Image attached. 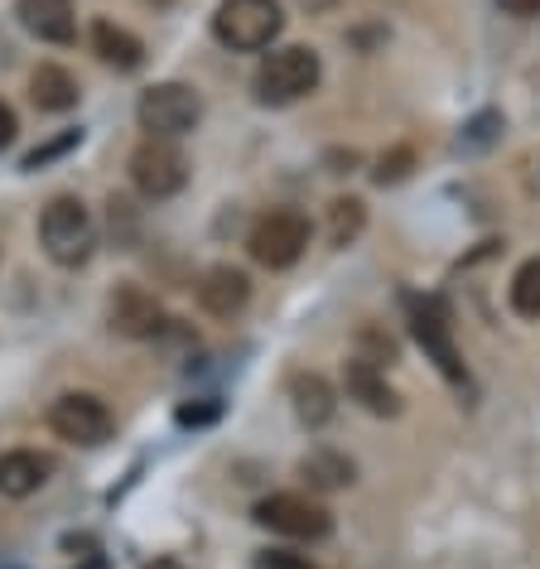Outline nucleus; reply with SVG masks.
<instances>
[{"label":"nucleus","mask_w":540,"mask_h":569,"mask_svg":"<svg viewBox=\"0 0 540 569\" xmlns=\"http://www.w3.org/2000/svg\"><path fill=\"white\" fill-rule=\"evenodd\" d=\"M323 68H319V53L304 49V44H290V49H270L261 68H256V102L261 107H290L309 97L319 88Z\"/></svg>","instance_id":"1"},{"label":"nucleus","mask_w":540,"mask_h":569,"mask_svg":"<svg viewBox=\"0 0 540 569\" xmlns=\"http://www.w3.org/2000/svg\"><path fill=\"white\" fill-rule=\"evenodd\" d=\"M286 16H280V0H222L218 16H212V34L237 53H261L280 39Z\"/></svg>","instance_id":"2"},{"label":"nucleus","mask_w":540,"mask_h":569,"mask_svg":"<svg viewBox=\"0 0 540 569\" xmlns=\"http://www.w3.org/2000/svg\"><path fill=\"white\" fill-rule=\"evenodd\" d=\"M39 241H44V256L53 266H82L97 247V222L92 212L82 208V198H53L39 218Z\"/></svg>","instance_id":"3"},{"label":"nucleus","mask_w":540,"mask_h":569,"mask_svg":"<svg viewBox=\"0 0 540 569\" xmlns=\"http://www.w3.org/2000/svg\"><path fill=\"white\" fill-rule=\"evenodd\" d=\"M309 247V218L300 208H270L256 218L251 237H247V251L256 266L266 270H290L294 261L304 256Z\"/></svg>","instance_id":"4"},{"label":"nucleus","mask_w":540,"mask_h":569,"mask_svg":"<svg viewBox=\"0 0 540 569\" xmlns=\"http://www.w3.org/2000/svg\"><path fill=\"white\" fill-rule=\"evenodd\" d=\"M406 315H410V333H416V343L424 348V358H430L449 381H468L463 352L453 343L449 309L439 305L434 295H406Z\"/></svg>","instance_id":"5"},{"label":"nucleus","mask_w":540,"mask_h":569,"mask_svg":"<svg viewBox=\"0 0 540 569\" xmlns=\"http://www.w3.org/2000/svg\"><path fill=\"white\" fill-rule=\"evenodd\" d=\"M256 521L276 536H290V540H323L333 531V517L319 497L309 492H270L256 502Z\"/></svg>","instance_id":"6"},{"label":"nucleus","mask_w":540,"mask_h":569,"mask_svg":"<svg viewBox=\"0 0 540 569\" xmlns=\"http://www.w3.org/2000/svg\"><path fill=\"white\" fill-rule=\"evenodd\" d=\"M131 183L146 198H154V203L174 198L189 183V160H183V150L169 136H146L131 150Z\"/></svg>","instance_id":"7"},{"label":"nucleus","mask_w":540,"mask_h":569,"mask_svg":"<svg viewBox=\"0 0 540 569\" xmlns=\"http://www.w3.org/2000/svg\"><path fill=\"white\" fill-rule=\"evenodd\" d=\"M140 131L146 136H169L179 140L183 131H193L198 117H203V97L193 88H183V82H154L150 92H140Z\"/></svg>","instance_id":"8"},{"label":"nucleus","mask_w":540,"mask_h":569,"mask_svg":"<svg viewBox=\"0 0 540 569\" xmlns=\"http://www.w3.org/2000/svg\"><path fill=\"white\" fill-rule=\"evenodd\" d=\"M49 430L59 439H68V445H82V449L107 445L111 439V410L88 391H68L49 406Z\"/></svg>","instance_id":"9"},{"label":"nucleus","mask_w":540,"mask_h":569,"mask_svg":"<svg viewBox=\"0 0 540 569\" xmlns=\"http://www.w3.org/2000/svg\"><path fill=\"white\" fill-rule=\"evenodd\" d=\"M107 319H111V333H121V338H154V333L164 329L160 300H154V295H146L140 284H121V290L111 295Z\"/></svg>","instance_id":"10"},{"label":"nucleus","mask_w":540,"mask_h":569,"mask_svg":"<svg viewBox=\"0 0 540 569\" xmlns=\"http://www.w3.org/2000/svg\"><path fill=\"white\" fill-rule=\"evenodd\" d=\"M16 16L34 39L44 44H73L78 39V10L73 0H16Z\"/></svg>","instance_id":"11"},{"label":"nucleus","mask_w":540,"mask_h":569,"mask_svg":"<svg viewBox=\"0 0 540 569\" xmlns=\"http://www.w3.org/2000/svg\"><path fill=\"white\" fill-rule=\"evenodd\" d=\"M247 300H251V280H247V270H237V266H212V270H203V280H198V305H203L212 319L241 315Z\"/></svg>","instance_id":"12"},{"label":"nucleus","mask_w":540,"mask_h":569,"mask_svg":"<svg viewBox=\"0 0 540 569\" xmlns=\"http://www.w3.org/2000/svg\"><path fill=\"white\" fill-rule=\"evenodd\" d=\"M53 478V459L39 449H10L0 453V497H30Z\"/></svg>","instance_id":"13"},{"label":"nucleus","mask_w":540,"mask_h":569,"mask_svg":"<svg viewBox=\"0 0 540 569\" xmlns=\"http://www.w3.org/2000/svg\"><path fill=\"white\" fill-rule=\"evenodd\" d=\"M343 387H348L352 401L362 410H372V416H401V396L387 387V372H381V367L352 358L348 372H343Z\"/></svg>","instance_id":"14"},{"label":"nucleus","mask_w":540,"mask_h":569,"mask_svg":"<svg viewBox=\"0 0 540 569\" xmlns=\"http://www.w3.org/2000/svg\"><path fill=\"white\" fill-rule=\"evenodd\" d=\"M92 53L107 68H117V73H136V68L146 63V44H140V34H131L117 20H97L92 24Z\"/></svg>","instance_id":"15"},{"label":"nucleus","mask_w":540,"mask_h":569,"mask_svg":"<svg viewBox=\"0 0 540 569\" xmlns=\"http://www.w3.org/2000/svg\"><path fill=\"white\" fill-rule=\"evenodd\" d=\"M290 401H294V416H300L309 430H319V425H329L333 420V387L323 381L319 372H294L290 377Z\"/></svg>","instance_id":"16"},{"label":"nucleus","mask_w":540,"mask_h":569,"mask_svg":"<svg viewBox=\"0 0 540 569\" xmlns=\"http://www.w3.org/2000/svg\"><path fill=\"white\" fill-rule=\"evenodd\" d=\"M30 97H34L39 111H73L82 92H78V78L68 73V68L44 63V68H34V78H30Z\"/></svg>","instance_id":"17"},{"label":"nucleus","mask_w":540,"mask_h":569,"mask_svg":"<svg viewBox=\"0 0 540 569\" xmlns=\"http://www.w3.org/2000/svg\"><path fill=\"white\" fill-rule=\"evenodd\" d=\"M300 478L309 482L314 492H333L343 488V482H352V463L343 459V453H309V459L300 463Z\"/></svg>","instance_id":"18"},{"label":"nucleus","mask_w":540,"mask_h":569,"mask_svg":"<svg viewBox=\"0 0 540 569\" xmlns=\"http://www.w3.org/2000/svg\"><path fill=\"white\" fill-rule=\"evenodd\" d=\"M362 227H367V203L362 198H333L329 203V241L333 247H352V241L362 237Z\"/></svg>","instance_id":"19"},{"label":"nucleus","mask_w":540,"mask_h":569,"mask_svg":"<svg viewBox=\"0 0 540 569\" xmlns=\"http://www.w3.org/2000/svg\"><path fill=\"white\" fill-rule=\"evenodd\" d=\"M507 300H511V315L540 319V256H531V261H521V266H517Z\"/></svg>","instance_id":"20"},{"label":"nucleus","mask_w":540,"mask_h":569,"mask_svg":"<svg viewBox=\"0 0 540 569\" xmlns=\"http://www.w3.org/2000/svg\"><path fill=\"white\" fill-rule=\"evenodd\" d=\"M73 146H78V131H63L59 140H49L44 150H30V154H24V169H39V164H49L53 154H63V150H73Z\"/></svg>","instance_id":"21"},{"label":"nucleus","mask_w":540,"mask_h":569,"mask_svg":"<svg viewBox=\"0 0 540 569\" xmlns=\"http://www.w3.org/2000/svg\"><path fill=\"white\" fill-rule=\"evenodd\" d=\"M251 569H314V565L300 560V555H290V550H261Z\"/></svg>","instance_id":"22"},{"label":"nucleus","mask_w":540,"mask_h":569,"mask_svg":"<svg viewBox=\"0 0 540 569\" xmlns=\"http://www.w3.org/2000/svg\"><path fill=\"white\" fill-rule=\"evenodd\" d=\"M406 164H410V150H396L391 160H381V169H377V183H396L406 174Z\"/></svg>","instance_id":"23"},{"label":"nucleus","mask_w":540,"mask_h":569,"mask_svg":"<svg viewBox=\"0 0 540 569\" xmlns=\"http://www.w3.org/2000/svg\"><path fill=\"white\" fill-rule=\"evenodd\" d=\"M218 420V406H179V425H208Z\"/></svg>","instance_id":"24"},{"label":"nucleus","mask_w":540,"mask_h":569,"mask_svg":"<svg viewBox=\"0 0 540 569\" xmlns=\"http://www.w3.org/2000/svg\"><path fill=\"white\" fill-rule=\"evenodd\" d=\"M497 6H502L507 16H517V20H531V16H540V0H497Z\"/></svg>","instance_id":"25"},{"label":"nucleus","mask_w":540,"mask_h":569,"mask_svg":"<svg viewBox=\"0 0 540 569\" xmlns=\"http://www.w3.org/2000/svg\"><path fill=\"white\" fill-rule=\"evenodd\" d=\"M16 131H20V126H16V111H10L6 102H0V150H6L10 140H16Z\"/></svg>","instance_id":"26"},{"label":"nucleus","mask_w":540,"mask_h":569,"mask_svg":"<svg viewBox=\"0 0 540 569\" xmlns=\"http://www.w3.org/2000/svg\"><path fill=\"white\" fill-rule=\"evenodd\" d=\"M78 569H111V565H107V560H102V555H88V560H82V565H78Z\"/></svg>","instance_id":"27"},{"label":"nucleus","mask_w":540,"mask_h":569,"mask_svg":"<svg viewBox=\"0 0 540 569\" xmlns=\"http://www.w3.org/2000/svg\"><path fill=\"white\" fill-rule=\"evenodd\" d=\"M146 569H189V565H179V560H154V565H146Z\"/></svg>","instance_id":"28"},{"label":"nucleus","mask_w":540,"mask_h":569,"mask_svg":"<svg viewBox=\"0 0 540 569\" xmlns=\"http://www.w3.org/2000/svg\"><path fill=\"white\" fill-rule=\"evenodd\" d=\"M300 6H304V10H329L333 0H300Z\"/></svg>","instance_id":"29"}]
</instances>
